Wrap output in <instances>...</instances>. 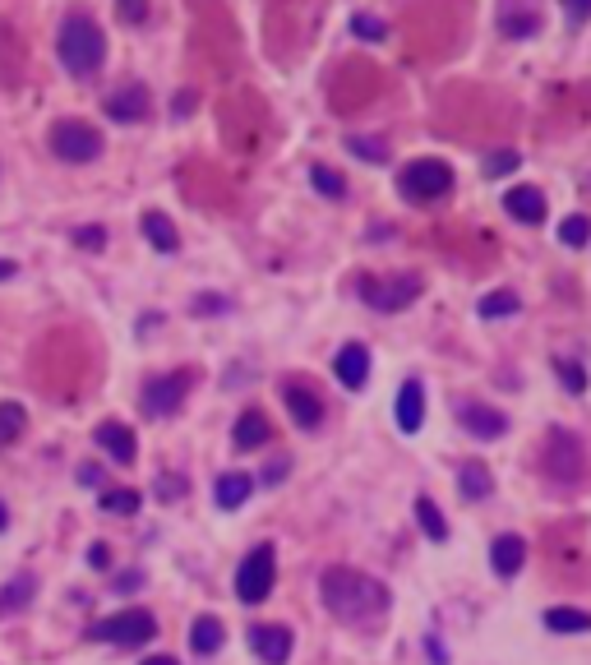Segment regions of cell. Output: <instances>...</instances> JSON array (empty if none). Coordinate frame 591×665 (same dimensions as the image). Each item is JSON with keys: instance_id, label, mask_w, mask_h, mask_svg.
I'll return each mask as SVG.
<instances>
[{"instance_id": "13", "label": "cell", "mask_w": 591, "mask_h": 665, "mask_svg": "<svg viewBox=\"0 0 591 665\" xmlns=\"http://www.w3.org/2000/svg\"><path fill=\"white\" fill-rule=\"evenodd\" d=\"M47 144L61 162H93L102 153V134L84 121H56L47 130Z\"/></svg>"}, {"instance_id": "52", "label": "cell", "mask_w": 591, "mask_h": 665, "mask_svg": "<svg viewBox=\"0 0 591 665\" xmlns=\"http://www.w3.org/2000/svg\"><path fill=\"white\" fill-rule=\"evenodd\" d=\"M10 527V508H5V499H0V532Z\"/></svg>"}, {"instance_id": "22", "label": "cell", "mask_w": 591, "mask_h": 665, "mask_svg": "<svg viewBox=\"0 0 591 665\" xmlns=\"http://www.w3.org/2000/svg\"><path fill=\"white\" fill-rule=\"evenodd\" d=\"M333 375H338L342 388H365V379H370V347L365 342H347L338 351V361H333Z\"/></svg>"}, {"instance_id": "38", "label": "cell", "mask_w": 591, "mask_h": 665, "mask_svg": "<svg viewBox=\"0 0 591 665\" xmlns=\"http://www.w3.org/2000/svg\"><path fill=\"white\" fill-rule=\"evenodd\" d=\"M351 33L365 37V42H388V24H379L374 14H356V19H351Z\"/></svg>"}, {"instance_id": "41", "label": "cell", "mask_w": 591, "mask_h": 665, "mask_svg": "<svg viewBox=\"0 0 591 665\" xmlns=\"http://www.w3.org/2000/svg\"><path fill=\"white\" fill-rule=\"evenodd\" d=\"M116 14L125 24H144L148 19V0H116Z\"/></svg>"}, {"instance_id": "43", "label": "cell", "mask_w": 591, "mask_h": 665, "mask_svg": "<svg viewBox=\"0 0 591 665\" xmlns=\"http://www.w3.org/2000/svg\"><path fill=\"white\" fill-rule=\"evenodd\" d=\"M74 245H84V250H102V245H107V231H102V227H79V231H74Z\"/></svg>"}, {"instance_id": "5", "label": "cell", "mask_w": 591, "mask_h": 665, "mask_svg": "<svg viewBox=\"0 0 591 665\" xmlns=\"http://www.w3.org/2000/svg\"><path fill=\"white\" fill-rule=\"evenodd\" d=\"M379 93H384V70L361 61V56H356V61H342L338 70H333V79H328V102H333V111H342V116L370 107Z\"/></svg>"}, {"instance_id": "35", "label": "cell", "mask_w": 591, "mask_h": 665, "mask_svg": "<svg viewBox=\"0 0 591 665\" xmlns=\"http://www.w3.org/2000/svg\"><path fill=\"white\" fill-rule=\"evenodd\" d=\"M24 425H28V412L19 402H0V448L24 435Z\"/></svg>"}, {"instance_id": "28", "label": "cell", "mask_w": 591, "mask_h": 665, "mask_svg": "<svg viewBox=\"0 0 591 665\" xmlns=\"http://www.w3.org/2000/svg\"><path fill=\"white\" fill-rule=\"evenodd\" d=\"M222 642H227V629H222L218 615H199L190 624V652L194 656H218Z\"/></svg>"}, {"instance_id": "25", "label": "cell", "mask_w": 591, "mask_h": 665, "mask_svg": "<svg viewBox=\"0 0 591 665\" xmlns=\"http://www.w3.org/2000/svg\"><path fill=\"white\" fill-rule=\"evenodd\" d=\"M458 495L467 499V504H485V499L495 495V476H490V467H485L481 458H471L458 467Z\"/></svg>"}, {"instance_id": "20", "label": "cell", "mask_w": 591, "mask_h": 665, "mask_svg": "<svg viewBox=\"0 0 591 665\" xmlns=\"http://www.w3.org/2000/svg\"><path fill=\"white\" fill-rule=\"evenodd\" d=\"M93 444H102V453L111 462H121V467H130L134 453H139V439H134V430L125 421H102L93 430Z\"/></svg>"}, {"instance_id": "49", "label": "cell", "mask_w": 591, "mask_h": 665, "mask_svg": "<svg viewBox=\"0 0 591 665\" xmlns=\"http://www.w3.org/2000/svg\"><path fill=\"white\" fill-rule=\"evenodd\" d=\"M564 10H568V19H573V24H582V19L591 14V0H564Z\"/></svg>"}, {"instance_id": "9", "label": "cell", "mask_w": 591, "mask_h": 665, "mask_svg": "<svg viewBox=\"0 0 591 665\" xmlns=\"http://www.w3.org/2000/svg\"><path fill=\"white\" fill-rule=\"evenodd\" d=\"M153 638H157V619L153 610H139V605L88 624V642H111V647H144Z\"/></svg>"}, {"instance_id": "4", "label": "cell", "mask_w": 591, "mask_h": 665, "mask_svg": "<svg viewBox=\"0 0 591 665\" xmlns=\"http://www.w3.org/2000/svg\"><path fill=\"white\" fill-rule=\"evenodd\" d=\"M56 51H61L65 70H70L74 79H93V74L102 70V61H107V37H102V28H97L93 14L74 10V14H65L61 37H56Z\"/></svg>"}, {"instance_id": "33", "label": "cell", "mask_w": 591, "mask_h": 665, "mask_svg": "<svg viewBox=\"0 0 591 665\" xmlns=\"http://www.w3.org/2000/svg\"><path fill=\"white\" fill-rule=\"evenodd\" d=\"M416 522H421V532L430 536L435 545H444L448 541V522H444V513H439V504L435 499H416Z\"/></svg>"}, {"instance_id": "19", "label": "cell", "mask_w": 591, "mask_h": 665, "mask_svg": "<svg viewBox=\"0 0 591 665\" xmlns=\"http://www.w3.org/2000/svg\"><path fill=\"white\" fill-rule=\"evenodd\" d=\"M499 33L513 37V42H527V37L541 33V10L531 0H504L499 5Z\"/></svg>"}, {"instance_id": "32", "label": "cell", "mask_w": 591, "mask_h": 665, "mask_svg": "<svg viewBox=\"0 0 591 665\" xmlns=\"http://www.w3.org/2000/svg\"><path fill=\"white\" fill-rule=\"evenodd\" d=\"M102 513H111V518H134L139 513V504H144V495L139 490H130V485H116V490H102Z\"/></svg>"}, {"instance_id": "36", "label": "cell", "mask_w": 591, "mask_h": 665, "mask_svg": "<svg viewBox=\"0 0 591 665\" xmlns=\"http://www.w3.org/2000/svg\"><path fill=\"white\" fill-rule=\"evenodd\" d=\"M476 310H481V319H504V315H518L522 301H518V291H490Z\"/></svg>"}, {"instance_id": "37", "label": "cell", "mask_w": 591, "mask_h": 665, "mask_svg": "<svg viewBox=\"0 0 591 665\" xmlns=\"http://www.w3.org/2000/svg\"><path fill=\"white\" fill-rule=\"evenodd\" d=\"M587 236H591V222L582 218V213L564 218V227H559V241H564V245H573V250H578V245H587Z\"/></svg>"}, {"instance_id": "10", "label": "cell", "mask_w": 591, "mask_h": 665, "mask_svg": "<svg viewBox=\"0 0 591 665\" xmlns=\"http://www.w3.org/2000/svg\"><path fill=\"white\" fill-rule=\"evenodd\" d=\"M273 582H278V550L268 541H259L241 559V569H236V596L245 605H264L268 592H273Z\"/></svg>"}, {"instance_id": "26", "label": "cell", "mask_w": 591, "mask_h": 665, "mask_svg": "<svg viewBox=\"0 0 591 665\" xmlns=\"http://www.w3.org/2000/svg\"><path fill=\"white\" fill-rule=\"evenodd\" d=\"M421 425H425V388L421 379H407L398 388V430L402 435H416Z\"/></svg>"}, {"instance_id": "30", "label": "cell", "mask_w": 591, "mask_h": 665, "mask_svg": "<svg viewBox=\"0 0 591 665\" xmlns=\"http://www.w3.org/2000/svg\"><path fill=\"white\" fill-rule=\"evenodd\" d=\"M144 236H148V245L162 254L181 250V231H176V222H171L167 213H144Z\"/></svg>"}, {"instance_id": "47", "label": "cell", "mask_w": 591, "mask_h": 665, "mask_svg": "<svg viewBox=\"0 0 591 665\" xmlns=\"http://www.w3.org/2000/svg\"><path fill=\"white\" fill-rule=\"evenodd\" d=\"M287 467H291L287 458H273V462H268V467H264V485H278L282 476H287Z\"/></svg>"}, {"instance_id": "11", "label": "cell", "mask_w": 591, "mask_h": 665, "mask_svg": "<svg viewBox=\"0 0 591 665\" xmlns=\"http://www.w3.org/2000/svg\"><path fill=\"white\" fill-rule=\"evenodd\" d=\"M222 134H227L231 144H245L254 153L259 148V139L268 134V111L264 102L254 93H241V97H231L227 107H222Z\"/></svg>"}, {"instance_id": "14", "label": "cell", "mask_w": 591, "mask_h": 665, "mask_svg": "<svg viewBox=\"0 0 591 665\" xmlns=\"http://www.w3.org/2000/svg\"><path fill=\"white\" fill-rule=\"evenodd\" d=\"M250 652L264 665H287L296 652V633L287 624H254L250 629Z\"/></svg>"}, {"instance_id": "7", "label": "cell", "mask_w": 591, "mask_h": 665, "mask_svg": "<svg viewBox=\"0 0 591 665\" xmlns=\"http://www.w3.org/2000/svg\"><path fill=\"white\" fill-rule=\"evenodd\" d=\"M587 444H582L573 430H564V425H555L550 435H545L541 444V472L550 476L555 485H578L582 476H587Z\"/></svg>"}, {"instance_id": "3", "label": "cell", "mask_w": 591, "mask_h": 665, "mask_svg": "<svg viewBox=\"0 0 591 665\" xmlns=\"http://www.w3.org/2000/svg\"><path fill=\"white\" fill-rule=\"evenodd\" d=\"M458 28H462V14L453 0H416L402 19V37L416 61H439L453 51L458 42Z\"/></svg>"}, {"instance_id": "44", "label": "cell", "mask_w": 591, "mask_h": 665, "mask_svg": "<svg viewBox=\"0 0 591 665\" xmlns=\"http://www.w3.org/2000/svg\"><path fill=\"white\" fill-rule=\"evenodd\" d=\"M181 495H185L181 476H157V499H181Z\"/></svg>"}, {"instance_id": "34", "label": "cell", "mask_w": 591, "mask_h": 665, "mask_svg": "<svg viewBox=\"0 0 591 665\" xmlns=\"http://www.w3.org/2000/svg\"><path fill=\"white\" fill-rule=\"evenodd\" d=\"M310 185L324 194V199H347V181H342V171L324 167V162H314V167H310Z\"/></svg>"}, {"instance_id": "15", "label": "cell", "mask_w": 591, "mask_h": 665, "mask_svg": "<svg viewBox=\"0 0 591 665\" xmlns=\"http://www.w3.org/2000/svg\"><path fill=\"white\" fill-rule=\"evenodd\" d=\"M28 74V47L24 37H19V28L10 24V19H0V84L5 88H19Z\"/></svg>"}, {"instance_id": "42", "label": "cell", "mask_w": 591, "mask_h": 665, "mask_svg": "<svg viewBox=\"0 0 591 665\" xmlns=\"http://www.w3.org/2000/svg\"><path fill=\"white\" fill-rule=\"evenodd\" d=\"M518 167V153H490V158H485V176H504V171H513Z\"/></svg>"}, {"instance_id": "31", "label": "cell", "mask_w": 591, "mask_h": 665, "mask_svg": "<svg viewBox=\"0 0 591 665\" xmlns=\"http://www.w3.org/2000/svg\"><path fill=\"white\" fill-rule=\"evenodd\" d=\"M545 629L550 633H591V610H578V605H550V610H545Z\"/></svg>"}, {"instance_id": "17", "label": "cell", "mask_w": 591, "mask_h": 665, "mask_svg": "<svg viewBox=\"0 0 591 665\" xmlns=\"http://www.w3.org/2000/svg\"><path fill=\"white\" fill-rule=\"evenodd\" d=\"M102 111H107L111 121H121V125L144 121L148 111H153V93H148L144 84H121V88H111V93H107Z\"/></svg>"}, {"instance_id": "29", "label": "cell", "mask_w": 591, "mask_h": 665, "mask_svg": "<svg viewBox=\"0 0 591 665\" xmlns=\"http://www.w3.org/2000/svg\"><path fill=\"white\" fill-rule=\"evenodd\" d=\"M37 596V573H19V578H10L5 587H0V619L19 615V610H28Z\"/></svg>"}, {"instance_id": "39", "label": "cell", "mask_w": 591, "mask_h": 665, "mask_svg": "<svg viewBox=\"0 0 591 665\" xmlns=\"http://www.w3.org/2000/svg\"><path fill=\"white\" fill-rule=\"evenodd\" d=\"M559 370V384L568 388V393H587V370H582L578 361H555Z\"/></svg>"}, {"instance_id": "48", "label": "cell", "mask_w": 591, "mask_h": 665, "mask_svg": "<svg viewBox=\"0 0 591 665\" xmlns=\"http://www.w3.org/2000/svg\"><path fill=\"white\" fill-rule=\"evenodd\" d=\"M144 582V569H130V573H121V578L111 582V592H130V587H139Z\"/></svg>"}, {"instance_id": "6", "label": "cell", "mask_w": 591, "mask_h": 665, "mask_svg": "<svg viewBox=\"0 0 591 665\" xmlns=\"http://www.w3.org/2000/svg\"><path fill=\"white\" fill-rule=\"evenodd\" d=\"M421 291H425L421 273H388V278H379V273H356V296H361L370 310H379V315H398V310L416 305Z\"/></svg>"}, {"instance_id": "40", "label": "cell", "mask_w": 591, "mask_h": 665, "mask_svg": "<svg viewBox=\"0 0 591 665\" xmlns=\"http://www.w3.org/2000/svg\"><path fill=\"white\" fill-rule=\"evenodd\" d=\"M347 148L361 162H388V144H384V139H365V134H361V139H351Z\"/></svg>"}, {"instance_id": "1", "label": "cell", "mask_w": 591, "mask_h": 665, "mask_svg": "<svg viewBox=\"0 0 591 665\" xmlns=\"http://www.w3.org/2000/svg\"><path fill=\"white\" fill-rule=\"evenodd\" d=\"M319 601L338 624H351V629H379L393 610V596L384 582L351 569V564H328L319 578Z\"/></svg>"}, {"instance_id": "8", "label": "cell", "mask_w": 591, "mask_h": 665, "mask_svg": "<svg viewBox=\"0 0 591 665\" xmlns=\"http://www.w3.org/2000/svg\"><path fill=\"white\" fill-rule=\"evenodd\" d=\"M398 185L411 204H439V199L453 194L458 176H453V167H448L444 158H416L398 171Z\"/></svg>"}, {"instance_id": "18", "label": "cell", "mask_w": 591, "mask_h": 665, "mask_svg": "<svg viewBox=\"0 0 591 665\" xmlns=\"http://www.w3.org/2000/svg\"><path fill=\"white\" fill-rule=\"evenodd\" d=\"M458 425L467 430V435H476V439H499L508 430V416L499 412V407H490V402H462Z\"/></svg>"}, {"instance_id": "50", "label": "cell", "mask_w": 591, "mask_h": 665, "mask_svg": "<svg viewBox=\"0 0 591 665\" xmlns=\"http://www.w3.org/2000/svg\"><path fill=\"white\" fill-rule=\"evenodd\" d=\"M14 273H19V264H14V259H0V282H10Z\"/></svg>"}, {"instance_id": "2", "label": "cell", "mask_w": 591, "mask_h": 665, "mask_svg": "<svg viewBox=\"0 0 591 665\" xmlns=\"http://www.w3.org/2000/svg\"><path fill=\"white\" fill-rule=\"evenodd\" d=\"M319 19H324V0H268V10H264L268 56L282 65L301 61V51L310 47Z\"/></svg>"}, {"instance_id": "12", "label": "cell", "mask_w": 591, "mask_h": 665, "mask_svg": "<svg viewBox=\"0 0 591 665\" xmlns=\"http://www.w3.org/2000/svg\"><path fill=\"white\" fill-rule=\"evenodd\" d=\"M194 370L190 365H181V370H167V375H157L144 384V412L148 416H176L185 407V398H190V388H194Z\"/></svg>"}, {"instance_id": "21", "label": "cell", "mask_w": 591, "mask_h": 665, "mask_svg": "<svg viewBox=\"0 0 591 665\" xmlns=\"http://www.w3.org/2000/svg\"><path fill=\"white\" fill-rule=\"evenodd\" d=\"M231 444L241 448V453H254V448L273 444V425H268V416L259 412V407L241 412V416H236V425H231Z\"/></svg>"}, {"instance_id": "16", "label": "cell", "mask_w": 591, "mask_h": 665, "mask_svg": "<svg viewBox=\"0 0 591 665\" xmlns=\"http://www.w3.org/2000/svg\"><path fill=\"white\" fill-rule=\"evenodd\" d=\"M282 402H287L291 421L301 425V430H319V425H324V398H319L310 384H301V379H287V384H282Z\"/></svg>"}, {"instance_id": "51", "label": "cell", "mask_w": 591, "mask_h": 665, "mask_svg": "<svg viewBox=\"0 0 591 665\" xmlns=\"http://www.w3.org/2000/svg\"><path fill=\"white\" fill-rule=\"evenodd\" d=\"M139 665H181L176 656H148V661H139Z\"/></svg>"}, {"instance_id": "23", "label": "cell", "mask_w": 591, "mask_h": 665, "mask_svg": "<svg viewBox=\"0 0 591 665\" xmlns=\"http://www.w3.org/2000/svg\"><path fill=\"white\" fill-rule=\"evenodd\" d=\"M522 564H527V541H522L518 532L495 536V545H490V569H495L499 578H518Z\"/></svg>"}, {"instance_id": "27", "label": "cell", "mask_w": 591, "mask_h": 665, "mask_svg": "<svg viewBox=\"0 0 591 665\" xmlns=\"http://www.w3.org/2000/svg\"><path fill=\"white\" fill-rule=\"evenodd\" d=\"M504 208H508V218L536 227V222L545 218V194L536 190V185H513V190L504 194Z\"/></svg>"}, {"instance_id": "46", "label": "cell", "mask_w": 591, "mask_h": 665, "mask_svg": "<svg viewBox=\"0 0 591 665\" xmlns=\"http://www.w3.org/2000/svg\"><path fill=\"white\" fill-rule=\"evenodd\" d=\"M107 564H111V550L102 541H93L88 545V569H107Z\"/></svg>"}, {"instance_id": "45", "label": "cell", "mask_w": 591, "mask_h": 665, "mask_svg": "<svg viewBox=\"0 0 591 665\" xmlns=\"http://www.w3.org/2000/svg\"><path fill=\"white\" fill-rule=\"evenodd\" d=\"M107 481V476H102V467H97V462H79V485H88V490H97V485Z\"/></svg>"}, {"instance_id": "24", "label": "cell", "mask_w": 591, "mask_h": 665, "mask_svg": "<svg viewBox=\"0 0 591 665\" xmlns=\"http://www.w3.org/2000/svg\"><path fill=\"white\" fill-rule=\"evenodd\" d=\"M254 495V476L250 472H222L218 481H213V499H218L222 513H236V508H245Z\"/></svg>"}]
</instances>
